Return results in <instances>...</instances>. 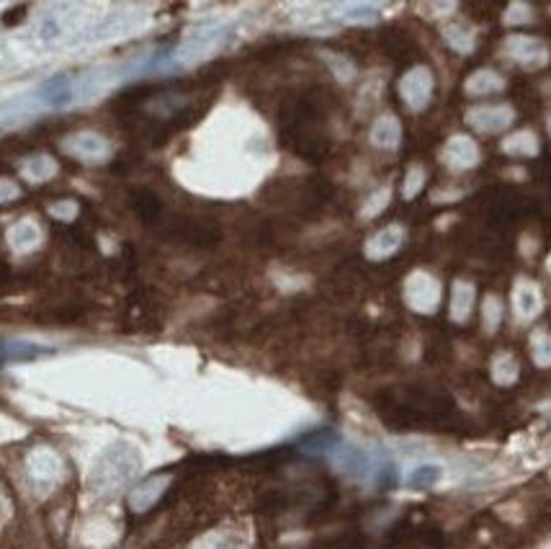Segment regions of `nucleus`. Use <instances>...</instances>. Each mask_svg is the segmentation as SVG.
Wrapping results in <instances>:
<instances>
[{"mask_svg":"<svg viewBox=\"0 0 551 549\" xmlns=\"http://www.w3.org/2000/svg\"><path fill=\"white\" fill-rule=\"evenodd\" d=\"M503 55L508 57V60H513L515 65H521V68L539 70V68H546V65H549L551 49L546 47L541 39L515 34V37L505 39Z\"/></svg>","mask_w":551,"mask_h":549,"instance_id":"5","label":"nucleus"},{"mask_svg":"<svg viewBox=\"0 0 551 549\" xmlns=\"http://www.w3.org/2000/svg\"><path fill=\"white\" fill-rule=\"evenodd\" d=\"M464 119H467L469 127H474L482 135H497V132H503L513 124L515 111L508 104L472 106V109H467Z\"/></svg>","mask_w":551,"mask_h":549,"instance_id":"7","label":"nucleus"},{"mask_svg":"<svg viewBox=\"0 0 551 549\" xmlns=\"http://www.w3.org/2000/svg\"><path fill=\"white\" fill-rule=\"evenodd\" d=\"M441 480H443V467H441V464H436V462L418 464V467H412V470L407 472V477H405L407 488H412V490L436 488Z\"/></svg>","mask_w":551,"mask_h":549,"instance_id":"19","label":"nucleus"},{"mask_svg":"<svg viewBox=\"0 0 551 549\" xmlns=\"http://www.w3.org/2000/svg\"><path fill=\"white\" fill-rule=\"evenodd\" d=\"M433 88H436V78L425 65H415L400 78V96L412 111H423L430 104Z\"/></svg>","mask_w":551,"mask_h":549,"instance_id":"6","label":"nucleus"},{"mask_svg":"<svg viewBox=\"0 0 551 549\" xmlns=\"http://www.w3.org/2000/svg\"><path fill=\"white\" fill-rule=\"evenodd\" d=\"M546 269H549V274H551V256L546 258Z\"/></svg>","mask_w":551,"mask_h":549,"instance_id":"31","label":"nucleus"},{"mask_svg":"<svg viewBox=\"0 0 551 549\" xmlns=\"http://www.w3.org/2000/svg\"><path fill=\"white\" fill-rule=\"evenodd\" d=\"M531 356L539 366H551V333H546V330H533Z\"/></svg>","mask_w":551,"mask_h":549,"instance_id":"24","label":"nucleus"},{"mask_svg":"<svg viewBox=\"0 0 551 549\" xmlns=\"http://www.w3.org/2000/svg\"><path fill=\"white\" fill-rule=\"evenodd\" d=\"M405 302L418 315H433L441 305V284L428 271H412L405 279Z\"/></svg>","mask_w":551,"mask_h":549,"instance_id":"4","label":"nucleus"},{"mask_svg":"<svg viewBox=\"0 0 551 549\" xmlns=\"http://www.w3.org/2000/svg\"><path fill=\"white\" fill-rule=\"evenodd\" d=\"M42 98L52 106H67L73 101V83L67 75H55L42 86Z\"/></svg>","mask_w":551,"mask_h":549,"instance_id":"20","label":"nucleus"},{"mask_svg":"<svg viewBox=\"0 0 551 549\" xmlns=\"http://www.w3.org/2000/svg\"><path fill=\"white\" fill-rule=\"evenodd\" d=\"M330 459H333L335 467H338L346 477H351V480L369 482L379 480V477L384 475V464L376 462L374 454H369L366 449H361V446L343 444V441H340L333 452H330Z\"/></svg>","mask_w":551,"mask_h":549,"instance_id":"2","label":"nucleus"},{"mask_svg":"<svg viewBox=\"0 0 551 549\" xmlns=\"http://www.w3.org/2000/svg\"><path fill=\"white\" fill-rule=\"evenodd\" d=\"M225 39H227L225 26H217V24L199 26V29H194L191 34H188L186 42L176 49V55H173V60L170 62H176V65H191V62L206 60V57H212L214 52L225 44Z\"/></svg>","mask_w":551,"mask_h":549,"instance_id":"3","label":"nucleus"},{"mask_svg":"<svg viewBox=\"0 0 551 549\" xmlns=\"http://www.w3.org/2000/svg\"><path fill=\"white\" fill-rule=\"evenodd\" d=\"M492 379H495L497 385H513L515 379H518V372H521V366H518V361H515L513 354H497L495 359H492Z\"/></svg>","mask_w":551,"mask_h":549,"instance_id":"23","label":"nucleus"},{"mask_svg":"<svg viewBox=\"0 0 551 549\" xmlns=\"http://www.w3.org/2000/svg\"><path fill=\"white\" fill-rule=\"evenodd\" d=\"M500 91H505V78L492 68L474 70V73L464 80V93H467V96H492V93Z\"/></svg>","mask_w":551,"mask_h":549,"instance_id":"16","label":"nucleus"},{"mask_svg":"<svg viewBox=\"0 0 551 549\" xmlns=\"http://www.w3.org/2000/svg\"><path fill=\"white\" fill-rule=\"evenodd\" d=\"M482 320H485L487 333H495L500 328V323H503V302H500V297H495V294L485 297V302H482Z\"/></svg>","mask_w":551,"mask_h":549,"instance_id":"25","label":"nucleus"},{"mask_svg":"<svg viewBox=\"0 0 551 549\" xmlns=\"http://www.w3.org/2000/svg\"><path fill=\"white\" fill-rule=\"evenodd\" d=\"M16 232L21 235V240L16 245H19V248H24V251L39 240V230L34 225H19L16 227Z\"/></svg>","mask_w":551,"mask_h":549,"instance_id":"29","label":"nucleus"},{"mask_svg":"<svg viewBox=\"0 0 551 549\" xmlns=\"http://www.w3.org/2000/svg\"><path fill=\"white\" fill-rule=\"evenodd\" d=\"M546 129H549V137H551V114L546 116Z\"/></svg>","mask_w":551,"mask_h":549,"instance_id":"30","label":"nucleus"},{"mask_svg":"<svg viewBox=\"0 0 551 549\" xmlns=\"http://www.w3.org/2000/svg\"><path fill=\"white\" fill-rule=\"evenodd\" d=\"M533 19V8L526 3H510L508 11L503 13V24L515 26V24H528Z\"/></svg>","mask_w":551,"mask_h":549,"instance_id":"27","label":"nucleus"},{"mask_svg":"<svg viewBox=\"0 0 551 549\" xmlns=\"http://www.w3.org/2000/svg\"><path fill=\"white\" fill-rule=\"evenodd\" d=\"M387 202H389V189H379L374 196H371L369 202L364 204V212L361 214H364L366 220H369V217H376V214L384 212Z\"/></svg>","mask_w":551,"mask_h":549,"instance_id":"28","label":"nucleus"},{"mask_svg":"<svg viewBox=\"0 0 551 549\" xmlns=\"http://www.w3.org/2000/svg\"><path fill=\"white\" fill-rule=\"evenodd\" d=\"M170 485V477L168 475H158V477H150V480H145L142 485H137V488L129 493V506L134 508V511H150L155 503L160 501V495L168 490Z\"/></svg>","mask_w":551,"mask_h":549,"instance_id":"12","label":"nucleus"},{"mask_svg":"<svg viewBox=\"0 0 551 549\" xmlns=\"http://www.w3.org/2000/svg\"><path fill=\"white\" fill-rule=\"evenodd\" d=\"M441 37L459 55H469L477 47V31L469 24H464V21H446L441 29Z\"/></svg>","mask_w":551,"mask_h":549,"instance_id":"15","label":"nucleus"},{"mask_svg":"<svg viewBox=\"0 0 551 549\" xmlns=\"http://www.w3.org/2000/svg\"><path fill=\"white\" fill-rule=\"evenodd\" d=\"M140 472V454L129 444H114L98 457L91 472V488L98 495H116Z\"/></svg>","mask_w":551,"mask_h":549,"instance_id":"1","label":"nucleus"},{"mask_svg":"<svg viewBox=\"0 0 551 549\" xmlns=\"http://www.w3.org/2000/svg\"><path fill=\"white\" fill-rule=\"evenodd\" d=\"M425 178H428V176H425L423 168H420V165H412L410 171H407V176H405V183H402V196H405V199H415V196L423 191Z\"/></svg>","mask_w":551,"mask_h":549,"instance_id":"26","label":"nucleus"},{"mask_svg":"<svg viewBox=\"0 0 551 549\" xmlns=\"http://www.w3.org/2000/svg\"><path fill=\"white\" fill-rule=\"evenodd\" d=\"M479 158H482V155H479V145L467 135L449 137L441 150L443 165L454 173L472 171V168H477L479 165Z\"/></svg>","mask_w":551,"mask_h":549,"instance_id":"8","label":"nucleus"},{"mask_svg":"<svg viewBox=\"0 0 551 549\" xmlns=\"http://www.w3.org/2000/svg\"><path fill=\"white\" fill-rule=\"evenodd\" d=\"M250 537L248 531L237 529V526H222V529H214L209 534H204L201 539H196L191 549H248Z\"/></svg>","mask_w":551,"mask_h":549,"instance_id":"11","label":"nucleus"},{"mask_svg":"<svg viewBox=\"0 0 551 549\" xmlns=\"http://www.w3.org/2000/svg\"><path fill=\"white\" fill-rule=\"evenodd\" d=\"M402 243H405V230L400 225H389L376 235H371L369 243H366V256L371 261H384V258H392L394 253L400 251Z\"/></svg>","mask_w":551,"mask_h":549,"instance_id":"10","label":"nucleus"},{"mask_svg":"<svg viewBox=\"0 0 551 549\" xmlns=\"http://www.w3.org/2000/svg\"><path fill=\"white\" fill-rule=\"evenodd\" d=\"M474 299H477V292H474L472 281H454L449 302V315L454 323H467L474 310Z\"/></svg>","mask_w":551,"mask_h":549,"instance_id":"14","label":"nucleus"},{"mask_svg":"<svg viewBox=\"0 0 551 549\" xmlns=\"http://www.w3.org/2000/svg\"><path fill=\"white\" fill-rule=\"evenodd\" d=\"M67 153H73L75 158L80 160H103L109 155V142L103 137L93 135V132H80V135H73L65 142Z\"/></svg>","mask_w":551,"mask_h":549,"instance_id":"13","label":"nucleus"},{"mask_svg":"<svg viewBox=\"0 0 551 549\" xmlns=\"http://www.w3.org/2000/svg\"><path fill=\"white\" fill-rule=\"evenodd\" d=\"M31 472L39 477V480L55 482L62 475V462L52 452H37L31 457Z\"/></svg>","mask_w":551,"mask_h":549,"instance_id":"22","label":"nucleus"},{"mask_svg":"<svg viewBox=\"0 0 551 549\" xmlns=\"http://www.w3.org/2000/svg\"><path fill=\"white\" fill-rule=\"evenodd\" d=\"M338 16L348 24H374L382 16V6H371V3H351V6H340Z\"/></svg>","mask_w":551,"mask_h":549,"instance_id":"21","label":"nucleus"},{"mask_svg":"<svg viewBox=\"0 0 551 549\" xmlns=\"http://www.w3.org/2000/svg\"><path fill=\"white\" fill-rule=\"evenodd\" d=\"M505 155H513V158H533V155H539V137L533 135L531 129H521V132H513L503 140L500 145Z\"/></svg>","mask_w":551,"mask_h":549,"instance_id":"18","label":"nucleus"},{"mask_svg":"<svg viewBox=\"0 0 551 549\" xmlns=\"http://www.w3.org/2000/svg\"><path fill=\"white\" fill-rule=\"evenodd\" d=\"M400 140H402L400 119L392 114L379 116V119L374 122V127H371V142H374L376 147H382V150H397V147H400Z\"/></svg>","mask_w":551,"mask_h":549,"instance_id":"17","label":"nucleus"},{"mask_svg":"<svg viewBox=\"0 0 551 549\" xmlns=\"http://www.w3.org/2000/svg\"><path fill=\"white\" fill-rule=\"evenodd\" d=\"M544 310V294L541 287L531 279H518L513 287V312L521 323H531Z\"/></svg>","mask_w":551,"mask_h":549,"instance_id":"9","label":"nucleus"}]
</instances>
